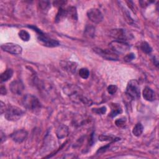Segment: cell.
I'll use <instances>...</instances> for the list:
<instances>
[{
    "label": "cell",
    "mask_w": 159,
    "mask_h": 159,
    "mask_svg": "<svg viewBox=\"0 0 159 159\" xmlns=\"http://www.w3.org/2000/svg\"><path fill=\"white\" fill-rule=\"evenodd\" d=\"M29 28L33 29L37 34V39L42 45L49 47H55L59 46V43L55 39H53L44 33L41 29H38L34 26H29Z\"/></svg>",
    "instance_id": "2"
},
{
    "label": "cell",
    "mask_w": 159,
    "mask_h": 159,
    "mask_svg": "<svg viewBox=\"0 0 159 159\" xmlns=\"http://www.w3.org/2000/svg\"><path fill=\"white\" fill-rule=\"evenodd\" d=\"M99 139L101 141H119V139H120L119 138H116V139H114L111 136H109V135H101L100 137H99Z\"/></svg>",
    "instance_id": "25"
},
{
    "label": "cell",
    "mask_w": 159,
    "mask_h": 159,
    "mask_svg": "<svg viewBox=\"0 0 159 159\" xmlns=\"http://www.w3.org/2000/svg\"><path fill=\"white\" fill-rule=\"evenodd\" d=\"M68 128L65 125H61L59 126L56 131V135L58 139L65 138L68 135Z\"/></svg>",
    "instance_id": "13"
},
{
    "label": "cell",
    "mask_w": 159,
    "mask_h": 159,
    "mask_svg": "<svg viewBox=\"0 0 159 159\" xmlns=\"http://www.w3.org/2000/svg\"><path fill=\"white\" fill-rule=\"evenodd\" d=\"M67 17L72 20L73 21H76L78 20V14L76 9L75 7L70 6L66 9Z\"/></svg>",
    "instance_id": "14"
},
{
    "label": "cell",
    "mask_w": 159,
    "mask_h": 159,
    "mask_svg": "<svg viewBox=\"0 0 159 159\" xmlns=\"http://www.w3.org/2000/svg\"><path fill=\"white\" fill-rule=\"evenodd\" d=\"M19 36L23 41H26V42L29 41L31 38L29 34L26 31L24 30H21L19 32Z\"/></svg>",
    "instance_id": "22"
},
{
    "label": "cell",
    "mask_w": 159,
    "mask_h": 159,
    "mask_svg": "<svg viewBox=\"0 0 159 159\" xmlns=\"http://www.w3.org/2000/svg\"><path fill=\"white\" fill-rule=\"evenodd\" d=\"M9 88L11 91L17 95L21 94L24 91V87L22 82L20 80H15L11 83L9 85Z\"/></svg>",
    "instance_id": "11"
},
{
    "label": "cell",
    "mask_w": 159,
    "mask_h": 159,
    "mask_svg": "<svg viewBox=\"0 0 159 159\" xmlns=\"http://www.w3.org/2000/svg\"><path fill=\"white\" fill-rule=\"evenodd\" d=\"M106 108L105 106H103L101 108H93L92 109L93 112L97 114H104L106 113Z\"/></svg>",
    "instance_id": "26"
},
{
    "label": "cell",
    "mask_w": 159,
    "mask_h": 159,
    "mask_svg": "<svg viewBox=\"0 0 159 159\" xmlns=\"http://www.w3.org/2000/svg\"><path fill=\"white\" fill-rule=\"evenodd\" d=\"M95 28L92 26H87L85 30V34L88 37H93L94 35Z\"/></svg>",
    "instance_id": "21"
},
{
    "label": "cell",
    "mask_w": 159,
    "mask_h": 159,
    "mask_svg": "<svg viewBox=\"0 0 159 159\" xmlns=\"http://www.w3.org/2000/svg\"><path fill=\"white\" fill-rule=\"evenodd\" d=\"M141 49L146 54H150L152 52V48L147 42H142L141 43Z\"/></svg>",
    "instance_id": "20"
},
{
    "label": "cell",
    "mask_w": 159,
    "mask_h": 159,
    "mask_svg": "<svg viewBox=\"0 0 159 159\" xmlns=\"http://www.w3.org/2000/svg\"><path fill=\"white\" fill-rule=\"evenodd\" d=\"M134 58H135V54L133 53H130L124 57V60L126 62H131L132 61H133Z\"/></svg>",
    "instance_id": "28"
},
{
    "label": "cell",
    "mask_w": 159,
    "mask_h": 159,
    "mask_svg": "<svg viewBox=\"0 0 159 159\" xmlns=\"http://www.w3.org/2000/svg\"><path fill=\"white\" fill-rule=\"evenodd\" d=\"M94 52L103 58L108 61H118V55L109 49H102L101 48H94Z\"/></svg>",
    "instance_id": "6"
},
{
    "label": "cell",
    "mask_w": 159,
    "mask_h": 159,
    "mask_svg": "<svg viewBox=\"0 0 159 159\" xmlns=\"http://www.w3.org/2000/svg\"><path fill=\"white\" fill-rule=\"evenodd\" d=\"M142 94L144 98L146 99V101L148 102H153L155 99V93L153 91L152 89L150 88L146 87L143 91H142Z\"/></svg>",
    "instance_id": "12"
},
{
    "label": "cell",
    "mask_w": 159,
    "mask_h": 159,
    "mask_svg": "<svg viewBox=\"0 0 159 159\" xmlns=\"http://www.w3.org/2000/svg\"><path fill=\"white\" fill-rule=\"evenodd\" d=\"M67 17V13L66 9H64L62 7L59 8L58 11L57 13V14L55 17V21L56 23H59L62 21L64 19Z\"/></svg>",
    "instance_id": "16"
},
{
    "label": "cell",
    "mask_w": 159,
    "mask_h": 159,
    "mask_svg": "<svg viewBox=\"0 0 159 159\" xmlns=\"http://www.w3.org/2000/svg\"><path fill=\"white\" fill-rule=\"evenodd\" d=\"M109 47L112 51L116 54H124L130 50V46L125 41L114 40L109 44Z\"/></svg>",
    "instance_id": "4"
},
{
    "label": "cell",
    "mask_w": 159,
    "mask_h": 159,
    "mask_svg": "<svg viewBox=\"0 0 159 159\" xmlns=\"http://www.w3.org/2000/svg\"><path fill=\"white\" fill-rule=\"evenodd\" d=\"M1 105V114H2L3 113H5L7 108H6L5 104L2 102H1V105Z\"/></svg>",
    "instance_id": "30"
},
{
    "label": "cell",
    "mask_w": 159,
    "mask_h": 159,
    "mask_svg": "<svg viewBox=\"0 0 159 159\" xmlns=\"http://www.w3.org/2000/svg\"><path fill=\"white\" fill-rule=\"evenodd\" d=\"M117 90V87L116 85H109L108 87V91L111 94H115Z\"/></svg>",
    "instance_id": "29"
},
{
    "label": "cell",
    "mask_w": 159,
    "mask_h": 159,
    "mask_svg": "<svg viewBox=\"0 0 159 159\" xmlns=\"http://www.w3.org/2000/svg\"><path fill=\"white\" fill-rule=\"evenodd\" d=\"M13 75V70L11 68L7 69L1 75L2 82H7L10 78H11Z\"/></svg>",
    "instance_id": "15"
},
{
    "label": "cell",
    "mask_w": 159,
    "mask_h": 159,
    "mask_svg": "<svg viewBox=\"0 0 159 159\" xmlns=\"http://www.w3.org/2000/svg\"><path fill=\"white\" fill-rule=\"evenodd\" d=\"M39 7L43 11H48L50 8V3L48 1H41L39 2Z\"/></svg>",
    "instance_id": "23"
},
{
    "label": "cell",
    "mask_w": 159,
    "mask_h": 159,
    "mask_svg": "<svg viewBox=\"0 0 159 159\" xmlns=\"http://www.w3.org/2000/svg\"><path fill=\"white\" fill-rule=\"evenodd\" d=\"M22 104L27 109L37 113L41 109V103L37 98L32 94H28L22 99Z\"/></svg>",
    "instance_id": "1"
},
{
    "label": "cell",
    "mask_w": 159,
    "mask_h": 159,
    "mask_svg": "<svg viewBox=\"0 0 159 159\" xmlns=\"http://www.w3.org/2000/svg\"><path fill=\"white\" fill-rule=\"evenodd\" d=\"M1 48L3 51L13 55L21 54L23 51V49L21 46L14 43L3 44L1 46Z\"/></svg>",
    "instance_id": "8"
},
{
    "label": "cell",
    "mask_w": 159,
    "mask_h": 159,
    "mask_svg": "<svg viewBox=\"0 0 159 159\" xmlns=\"http://www.w3.org/2000/svg\"><path fill=\"white\" fill-rule=\"evenodd\" d=\"M114 108L112 109V111L109 114L110 117H116L117 115L121 114L122 113V109L119 106V105H117L116 104H114L113 105Z\"/></svg>",
    "instance_id": "19"
},
{
    "label": "cell",
    "mask_w": 159,
    "mask_h": 159,
    "mask_svg": "<svg viewBox=\"0 0 159 159\" xmlns=\"http://www.w3.org/2000/svg\"><path fill=\"white\" fill-rule=\"evenodd\" d=\"M65 64L64 65L65 67V70H68L70 72L74 73L76 71L77 65L74 63V62H64Z\"/></svg>",
    "instance_id": "18"
},
{
    "label": "cell",
    "mask_w": 159,
    "mask_h": 159,
    "mask_svg": "<svg viewBox=\"0 0 159 159\" xmlns=\"http://www.w3.org/2000/svg\"><path fill=\"white\" fill-rule=\"evenodd\" d=\"M11 137L16 143H22L28 137V132L26 131L21 129L18 130L11 135Z\"/></svg>",
    "instance_id": "10"
},
{
    "label": "cell",
    "mask_w": 159,
    "mask_h": 159,
    "mask_svg": "<svg viewBox=\"0 0 159 159\" xmlns=\"http://www.w3.org/2000/svg\"><path fill=\"white\" fill-rule=\"evenodd\" d=\"M126 93L133 99H136L140 97V88L137 81L135 80H132L128 83L126 88Z\"/></svg>",
    "instance_id": "5"
},
{
    "label": "cell",
    "mask_w": 159,
    "mask_h": 159,
    "mask_svg": "<svg viewBox=\"0 0 159 159\" xmlns=\"http://www.w3.org/2000/svg\"><path fill=\"white\" fill-rule=\"evenodd\" d=\"M79 75L83 79H87L90 75V72L87 68H82L79 70Z\"/></svg>",
    "instance_id": "24"
},
{
    "label": "cell",
    "mask_w": 159,
    "mask_h": 159,
    "mask_svg": "<svg viewBox=\"0 0 159 159\" xmlns=\"http://www.w3.org/2000/svg\"><path fill=\"white\" fill-rule=\"evenodd\" d=\"M143 131H144V127L142 124L141 123H138L132 129V134L136 137H139L142 134Z\"/></svg>",
    "instance_id": "17"
},
{
    "label": "cell",
    "mask_w": 159,
    "mask_h": 159,
    "mask_svg": "<svg viewBox=\"0 0 159 159\" xmlns=\"http://www.w3.org/2000/svg\"><path fill=\"white\" fill-rule=\"evenodd\" d=\"M109 35L117 41H125L129 37V34L123 29H113L109 32Z\"/></svg>",
    "instance_id": "9"
},
{
    "label": "cell",
    "mask_w": 159,
    "mask_h": 159,
    "mask_svg": "<svg viewBox=\"0 0 159 159\" xmlns=\"http://www.w3.org/2000/svg\"><path fill=\"white\" fill-rule=\"evenodd\" d=\"M126 123V117H122L120 119H118L115 121L116 125L119 128H122V127L124 126Z\"/></svg>",
    "instance_id": "27"
},
{
    "label": "cell",
    "mask_w": 159,
    "mask_h": 159,
    "mask_svg": "<svg viewBox=\"0 0 159 159\" xmlns=\"http://www.w3.org/2000/svg\"><path fill=\"white\" fill-rule=\"evenodd\" d=\"M24 114V111L19 107L10 105L5 111V118L8 121H16L21 119Z\"/></svg>",
    "instance_id": "3"
},
{
    "label": "cell",
    "mask_w": 159,
    "mask_h": 159,
    "mask_svg": "<svg viewBox=\"0 0 159 159\" xmlns=\"http://www.w3.org/2000/svg\"><path fill=\"white\" fill-rule=\"evenodd\" d=\"M87 16L90 21L95 24H99L103 19L102 11L97 8H91L87 12Z\"/></svg>",
    "instance_id": "7"
},
{
    "label": "cell",
    "mask_w": 159,
    "mask_h": 159,
    "mask_svg": "<svg viewBox=\"0 0 159 159\" xmlns=\"http://www.w3.org/2000/svg\"><path fill=\"white\" fill-rule=\"evenodd\" d=\"M0 93H1L2 95H6L7 93V91L5 87L2 86L1 87V90H0Z\"/></svg>",
    "instance_id": "31"
}]
</instances>
